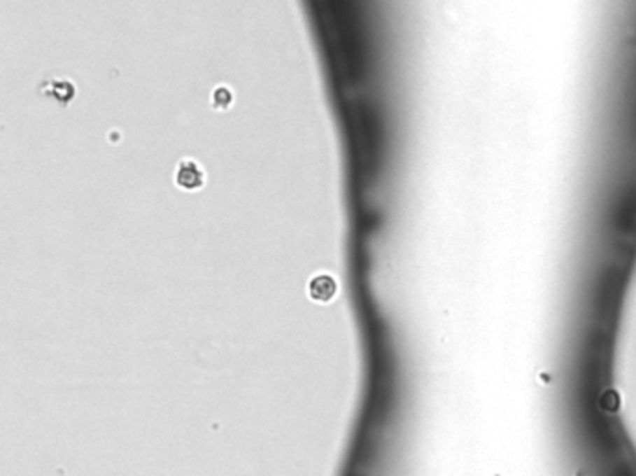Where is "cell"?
Here are the masks:
<instances>
[{
    "label": "cell",
    "mask_w": 636,
    "mask_h": 476,
    "mask_svg": "<svg viewBox=\"0 0 636 476\" xmlns=\"http://www.w3.org/2000/svg\"><path fill=\"white\" fill-rule=\"evenodd\" d=\"M175 184L181 190H186V192H194V190L202 188L203 184H205V174H203L202 166L196 160H192V158L181 160L177 164V168H175Z\"/></svg>",
    "instance_id": "obj_1"
},
{
    "label": "cell",
    "mask_w": 636,
    "mask_h": 476,
    "mask_svg": "<svg viewBox=\"0 0 636 476\" xmlns=\"http://www.w3.org/2000/svg\"><path fill=\"white\" fill-rule=\"evenodd\" d=\"M337 281H335V277H332L330 274H318L309 281V288H307V293H309V298L313 302L318 303H327L332 302L335 294H337Z\"/></svg>",
    "instance_id": "obj_2"
},
{
    "label": "cell",
    "mask_w": 636,
    "mask_h": 476,
    "mask_svg": "<svg viewBox=\"0 0 636 476\" xmlns=\"http://www.w3.org/2000/svg\"><path fill=\"white\" fill-rule=\"evenodd\" d=\"M231 101H233V95L229 92L225 86H220L214 90L212 93V104H214V108H227L231 106Z\"/></svg>",
    "instance_id": "obj_3"
}]
</instances>
